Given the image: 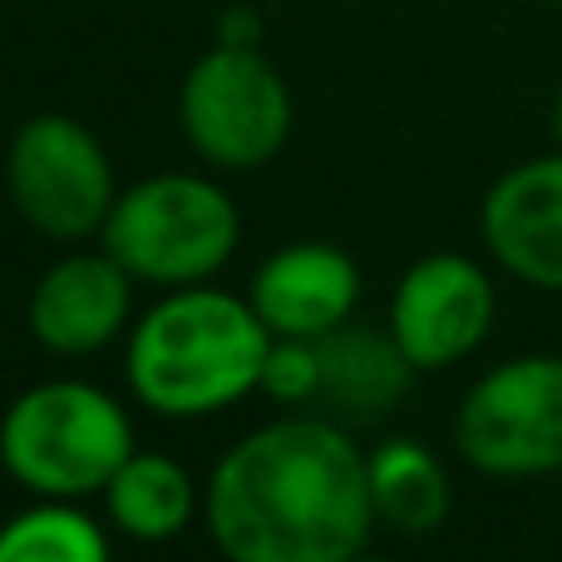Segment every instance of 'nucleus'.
Masks as SVG:
<instances>
[{
    "label": "nucleus",
    "mask_w": 562,
    "mask_h": 562,
    "mask_svg": "<svg viewBox=\"0 0 562 562\" xmlns=\"http://www.w3.org/2000/svg\"><path fill=\"white\" fill-rule=\"evenodd\" d=\"M375 524L366 454L326 415L247 429L203 484V528L233 562H350Z\"/></svg>",
    "instance_id": "nucleus-1"
},
{
    "label": "nucleus",
    "mask_w": 562,
    "mask_h": 562,
    "mask_svg": "<svg viewBox=\"0 0 562 562\" xmlns=\"http://www.w3.org/2000/svg\"><path fill=\"white\" fill-rule=\"evenodd\" d=\"M479 237L514 281L562 296V148L494 178L479 207Z\"/></svg>",
    "instance_id": "nucleus-9"
},
{
    "label": "nucleus",
    "mask_w": 562,
    "mask_h": 562,
    "mask_svg": "<svg viewBox=\"0 0 562 562\" xmlns=\"http://www.w3.org/2000/svg\"><path fill=\"white\" fill-rule=\"evenodd\" d=\"M291 89L262 49L217 45L193 59L178 89V128L223 173L267 168L291 138Z\"/></svg>",
    "instance_id": "nucleus-5"
},
{
    "label": "nucleus",
    "mask_w": 562,
    "mask_h": 562,
    "mask_svg": "<svg viewBox=\"0 0 562 562\" xmlns=\"http://www.w3.org/2000/svg\"><path fill=\"white\" fill-rule=\"evenodd\" d=\"M262 15H257L252 5H227L223 15H217V45H237V49H262Z\"/></svg>",
    "instance_id": "nucleus-17"
},
{
    "label": "nucleus",
    "mask_w": 562,
    "mask_h": 562,
    "mask_svg": "<svg viewBox=\"0 0 562 562\" xmlns=\"http://www.w3.org/2000/svg\"><path fill=\"white\" fill-rule=\"evenodd\" d=\"M454 449L484 479L562 474V356L498 360L454 409Z\"/></svg>",
    "instance_id": "nucleus-6"
},
{
    "label": "nucleus",
    "mask_w": 562,
    "mask_h": 562,
    "mask_svg": "<svg viewBox=\"0 0 562 562\" xmlns=\"http://www.w3.org/2000/svg\"><path fill=\"white\" fill-rule=\"evenodd\" d=\"M370 469V498H375V518L405 538H425L454 508V488H449V469L429 445L409 435H395L366 454Z\"/></svg>",
    "instance_id": "nucleus-14"
},
{
    "label": "nucleus",
    "mask_w": 562,
    "mask_h": 562,
    "mask_svg": "<svg viewBox=\"0 0 562 562\" xmlns=\"http://www.w3.org/2000/svg\"><path fill=\"white\" fill-rule=\"evenodd\" d=\"M134 286L124 262L99 252H65L35 277L25 326L49 356H94L134 326Z\"/></svg>",
    "instance_id": "nucleus-10"
},
{
    "label": "nucleus",
    "mask_w": 562,
    "mask_h": 562,
    "mask_svg": "<svg viewBox=\"0 0 562 562\" xmlns=\"http://www.w3.org/2000/svg\"><path fill=\"white\" fill-rule=\"evenodd\" d=\"M109 528L79 498H30L0 524V562H104Z\"/></svg>",
    "instance_id": "nucleus-15"
},
{
    "label": "nucleus",
    "mask_w": 562,
    "mask_h": 562,
    "mask_svg": "<svg viewBox=\"0 0 562 562\" xmlns=\"http://www.w3.org/2000/svg\"><path fill=\"white\" fill-rule=\"evenodd\" d=\"M272 330L247 296L193 281L168 286L124 336V375L158 419H207L262 390Z\"/></svg>",
    "instance_id": "nucleus-2"
},
{
    "label": "nucleus",
    "mask_w": 562,
    "mask_h": 562,
    "mask_svg": "<svg viewBox=\"0 0 562 562\" xmlns=\"http://www.w3.org/2000/svg\"><path fill=\"white\" fill-rule=\"evenodd\" d=\"M5 193L20 223L55 243H85L104 233L119 198L114 158L89 124L69 114H35L5 148Z\"/></svg>",
    "instance_id": "nucleus-7"
},
{
    "label": "nucleus",
    "mask_w": 562,
    "mask_h": 562,
    "mask_svg": "<svg viewBox=\"0 0 562 562\" xmlns=\"http://www.w3.org/2000/svg\"><path fill=\"white\" fill-rule=\"evenodd\" d=\"M553 138H558V148H562V85H558V94H553Z\"/></svg>",
    "instance_id": "nucleus-18"
},
{
    "label": "nucleus",
    "mask_w": 562,
    "mask_h": 562,
    "mask_svg": "<svg viewBox=\"0 0 562 562\" xmlns=\"http://www.w3.org/2000/svg\"><path fill=\"white\" fill-rule=\"evenodd\" d=\"M124 400L94 380H40L0 415V469L30 498H94L134 454Z\"/></svg>",
    "instance_id": "nucleus-3"
},
{
    "label": "nucleus",
    "mask_w": 562,
    "mask_h": 562,
    "mask_svg": "<svg viewBox=\"0 0 562 562\" xmlns=\"http://www.w3.org/2000/svg\"><path fill=\"white\" fill-rule=\"evenodd\" d=\"M498 316V286L484 262L464 252H429L400 272L390 291V336L419 375L469 360Z\"/></svg>",
    "instance_id": "nucleus-8"
},
{
    "label": "nucleus",
    "mask_w": 562,
    "mask_h": 562,
    "mask_svg": "<svg viewBox=\"0 0 562 562\" xmlns=\"http://www.w3.org/2000/svg\"><path fill=\"white\" fill-rule=\"evenodd\" d=\"M247 301L272 336L321 340L346 326L360 306V267L336 243H286L252 272Z\"/></svg>",
    "instance_id": "nucleus-11"
},
{
    "label": "nucleus",
    "mask_w": 562,
    "mask_h": 562,
    "mask_svg": "<svg viewBox=\"0 0 562 562\" xmlns=\"http://www.w3.org/2000/svg\"><path fill=\"white\" fill-rule=\"evenodd\" d=\"M243 217L217 178L207 173H154L119 188L104 217V247L124 272L148 286H193L213 281L233 262Z\"/></svg>",
    "instance_id": "nucleus-4"
},
{
    "label": "nucleus",
    "mask_w": 562,
    "mask_h": 562,
    "mask_svg": "<svg viewBox=\"0 0 562 562\" xmlns=\"http://www.w3.org/2000/svg\"><path fill=\"white\" fill-rule=\"evenodd\" d=\"M321 346V405H330L336 415L350 419H375L385 409L400 405V395L409 390V380L419 375L405 360V350L395 346V336L375 326H336L330 336L316 340Z\"/></svg>",
    "instance_id": "nucleus-13"
},
{
    "label": "nucleus",
    "mask_w": 562,
    "mask_h": 562,
    "mask_svg": "<svg viewBox=\"0 0 562 562\" xmlns=\"http://www.w3.org/2000/svg\"><path fill=\"white\" fill-rule=\"evenodd\" d=\"M99 498L109 528L128 543H173L203 514V488L188 474V464L158 449H134Z\"/></svg>",
    "instance_id": "nucleus-12"
},
{
    "label": "nucleus",
    "mask_w": 562,
    "mask_h": 562,
    "mask_svg": "<svg viewBox=\"0 0 562 562\" xmlns=\"http://www.w3.org/2000/svg\"><path fill=\"white\" fill-rule=\"evenodd\" d=\"M262 395L286 409L321 400V346L301 336H277L262 366Z\"/></svg>",
    "instance_id": "nucleus-16"
}]
</instances>
